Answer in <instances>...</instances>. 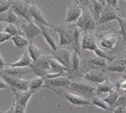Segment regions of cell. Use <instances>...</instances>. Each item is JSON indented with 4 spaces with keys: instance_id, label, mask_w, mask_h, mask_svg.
<instances>
[{
    "instance_id": "obj_54",
    "label": "cell",
    "mask_w": 126,
    "mask_h": 113,
    "mask_svg": "<svg viewBox=\"0 0 126 113\" xmlns=\"http://www.w3.org/2000/svg\"><path fill=\"white\" fill-rule=\"evenodd\" d=\"M125 108H126V106H125Z\"/></svg>"
},
{
    "instance_id": "obj_17",
    "label": "cell",
    "mask_w": 126,
    "mask_h": 113,
    "mask_svg": "<svg viewBox=\"0 0 126 113\" xmlns=\"http://www.w3.org/2000/svg\"><path fill=\"white\" fill-rule=\"evenodd\" d=\"M36 92V91L28 89L25 91H19L14 94V100L16 103H18L26 109V106L29 102V100L32 97V95Z\"/></svg>"
},
{
    "instance_id": "obj_18",
    "label": "cell",
    "mask_w": 126,
    "mask_h": 113,
    "mask_svg": "<svg viewBox=\"0 0 126 113\" xmlns=\"http://www.w3.org/2000/svg\"><path fill=\"white\" fill-rule=\"evenodd\" d=\"M0 22H5L6 24H13L20 27L19 17L14 13V11L11 8L5 12L0 13Z\"/></svg>"
},
{
    "instance_id": "obj_37",
    "label": "cell",
    "mask_w": 126,
    "mask_h": 113,
    "mask_svg": "<svg viewBox=\"0 0 126 113\" xmlns=\"http://www.w3.org/2000/svg\"><path fill=\"white\" fill-rule=\"evenodd\" d=\"M29 67L31 68L32 73H33L36 76L38 77H42V78H45V76L47 75L48 73V71L47 70H45L37 66H36L33 63L31 64Z\"/></svg>"
},
{
    "instance_id": "obj_46",
    "label": "cell",
    "mask_w": 126,
    "mask_h": 113,
    "mask_svg": "<svg viewBox=\"0 0 126 113\" xmlns=\"http://www.w3.org/2000/svg\"><path fill=\"white\" fill-rule=\"evenodd\" d=\"M110 5L115 8L118 7V0H110Z\"/></svg>"
},
{
    "instance_id": "obj_5",
    "label": "cell",
    "mask_w": 126,
    "mask_h": 113,
    "mask_svg": "<svg viewBox=\"0 0 126 113\" xmlns=\"http://www.w3.org/2000/svg\"><path fill=\"white\" fill-rule=\"evenodd\" d=\"M70 89H72L79 94H82L87 97L89 100L96 94V87L90 85L89 84L82 82V81H74L71 82V84L68 87Z\"/></svg>"
},
{
    "instance_id": "obj_26",
    "label": "cell",
    "mask_w": 126,
    "mask_h": 113,
    "mask_svg": "<svg viewBox=\"0 0 126 113\" xmlns=\"http://www.w3.org/2000/svg\"><path fill=\"white\" fill-rule=\"evenodd\" d=\"M27 51L30 55L31 59H32L33 62H34L42 53V50L36 45L33 44V41H29V44L27 47Z\"/></svg>"
},
{
    "instance_id": "obj_30",
    "label": "cell",
    "mask_w": 126,
    "mask_h": 113,
    "mask_svg": "<svg viewBox=\"0 0 126 113\" xmlns=\"http://www.w3.org/2000/svg\"><path fill=\"white\" fill-rule=\"evenodd\" d=\"M119 92L115 88V89H112L108 93V95L106 97H105L104 98H102V99L110 108H112V107H113V106H114V104H115V103H116V100H117V98L119 97Z\"/></svg>"
},
{
    "instance_id": "obj_19",
    "label": "cell",
    "mask_w": 126,
    "mask_h": 113,
    "mask_svg": "<svg viewBox=\"0 0 126 113\" xmlns=\"http://www.w3.org/2000/svg\"><path fill=\"white\" fill-rule=\"evenodd\" d=\"M106 5H104L96 0H91L90 3L88 5V6L87 7V8L89 10V11L91 12V15L93 16L94 19H95L96 22L98 21L105 6Z\"/></svg>"
},
{
    "instance_id": "obj_35",
    "label": "cell",
    "mask_w": 126,
    "mask_h": 113,
    "mask_svg": "<svg viewBox=\"0 0 126 113\" xmlns=\"http://www.w3.org/2000/svg\"><path fill=\"white\" fill-rule=\"evenodd\" d=\"M114 87L116 90L122 91V92H126V75H123L120 78L116 80L115 82L113 83Z\"/></svg>"
},
{
    "instance_id": "obj_31",
    "label": "cell",
    "mask_w": 126,
    "mask_h": 113,
    "mask_svg": "<svg viewBox=\"0 0 126 113\" xmlns=\"http://www.w3.org/2000/svg\"><path fill=\"white\" fill-rule=\"evenodd\" d=\"M94 52L95 53V55L96 56H98V57H99V58H101L102 59H105L108 63H110L112 62H113L114 59L116 58V55H112L108 53L107 52H105L104 50H102V48H100L99 47L94 51Z\"/></svg>"
},
{
    "instance_id": "obj_2",
    "label": "cell",
    "mask_w": 126,
    "mask_h": 113,
    "mask_svg": "<svg viewBox=\"0 0 126 113\" xmlns=\"http://www.w3.org/2000/svg\"><path fill=\"white\" fill-rule=\"evenodd\" d=\"M82 6V13L79 18L76 22V25L81 30L85 32L92 33L97 25L96 22L94 19L89 10L81 5Z\"/></svg>"
},
{
    "instance_id": "obj_14",
    "label": "cell",
    "mask_w": 126,
    "mask_h": 113,
    "mask_svg": "<svg viewBox=\"0 0 126 113\" xmlns=\"http://www.w3.org/2000/svg\"><path fill=\"white\" fill-rule=\"evenodd\" d=\"M98 47L96 37L91 32H85L80 43V48L83 50L94 52Z\"/></svg>"
},
{
    "instance_id": "obj_39",
    "label": "cell",
    "mask_w": 126,
    "mask_h": 113,
    "mask_svg": "<svg viewBox=\"0 0 126 113\" xmlns=\"http://www.w3.org/2000/svg\"><path fill=\"white\" fill-rule=\"evenodd\" d=\"M14 0H5L0 3V13L7 11L11 8Z\"/></svg>"
},
{
    "instance_id": "obj_42",
    "label": "cell",
    "mask_w": 126,
    "mask_h": 113,
    "mask_svg": "<svg viewBox=\"0 0 126 113\" xmlns=\"http://www.w3.org/2000/svg\"><path fill=\"white\" fill-rule=\"evenodd\" d=\"M112 113H126V108L125 106L116 107L114 109L112 110Z\"/></svg>"
},
{
    "instance_id": "obj_20",
    "label": "cell",
    "mask_w": 126,
    "mask_h": 113,
    "mask_svg": "<svg viewBox=\"0 0 126 113\" xmlns=\"http://www.w3.org/2000/svg\"><path fill=\"white\" fill-rule=\"evenodd\" d=\"M33 63L32 59H31L30 55L27 51V50L22 53V56L19 58V60L14 63L11 64H7L6 66L11 67H29L31 64Z\"/></svg>"
},
{
    "instance_id": "obj_22",
    "label": "cell",
    "mask_w": 126,
    "mask_h": 113,
    "mask_svg": "<svg viewBox=\"0 0 126 113\" xmlns=\"http://www.w3.org/2000/svg\"><path fill=\"white\" fill-rule=\"evenodd\" d=\"M52 59H53V56L51 55H41L33 63L36 66L49 72L50 62Z\"/></svg>"
},
{
    "instance_id": "obj_41",
    "label": "cell",
    "mask_w": 126,
    "mask_h": 113,
    "mask_svg": "<svg viewBox=\"0 0 126 113\" xmlns=\"http://www.w3.org/2000/svg\"><path fill=\"white\" fill-rule=\"evenodd\" d=\"M11 36L9 35L8 33L2 31V33H0V44H2L6 41H8V40H11Z\"/></svg>"
},
{
    "instance_id": "obj_13",
    "label": "cell",
    "mask_w": 126,
    "mask_h": 113,
    "mask_svg": "<svg viewBox=\"0 0 126 113\" xmlns=\"http://www.w3.org/2000/svg\"><path fill=\"white\" fill-rule=\"evenodd\" d=\"M23 35L29 41H33V38L41 34V30L39 27L34 22H28L27 24H22L20 25Z\"/></svg>"
},
{
    "instance_id": "obj_10",
    "label": "cell",
    "mask_w": 126,
    "mask_h": 113,
    "mask_svg": "<svg viewBox=\"0 0 126 113\" xmlns=\"http://www.w3.org/2000/svg\"><path fill=\"white\" fill-rule=\"evenodd\" d=\"M82 76L87 81L96 84H100L108 78L105 69H95L85 73Z\"/></svg>"
},
{
    "instance_id": "obj_43",
    "label": "cell",
    "mask_w": 126,
    "mask_h": 113,
    "mask_svg": "<svg viewBox=\"0 0 126 113\" xmlns=\"http://www.w3.org/2000/svg\"><path fill=\"white\" fill-rule=\"evenodd\" d=\"M5 89H10V87L2 78H0V90Z\"/></svg>"
},
{
    "instance_id": "obj_9",
    "label": "cell",
    "mask_w": 126,
    "mask_h": 113,
    "mask_svg": "<svg viewBox=\"0 0 126 113\" xmlns=\"http://www.w3.org/2000/svg\"><path fill=\"white\" fill-rule=\"evenodd\" d=\"M29 11H30V15L31 16V19L34 23L37 25H41L47 27H50V25L46 20L42 11L33 3V0H31V2L29 4Z\"/></svg>"
},
{
    "instance_id": "obj_44",
    "label": "cell",
    "mask_w": 126,
    "mask_h": 113,
    "mask_svg": "<svg viewBox=\"0 0 126 113\" xmlns=\"http://www.w3.org/2000/svg\"><path fill=\"white\" fill-rule=\"evenodd\" d=\"M6 65H7V64L5 63V62L4 59L2 58L1 53H0V71H2L5 67Z\"/></svg>"
},
{
    "instance_id": "obj_28",
    "label": "cell",
    "mask_w": 126,
    "mask_h": 113,
    "mask_svg": "<svg viewBox=\"0 0 126 113\" xmlns=\"http://www.w3.org/2000/svg\"><path fill=\"white\" fill-rule=\"evenodd\" d=\"M88 62L96 67V69H105L108 65V62L105 59H102L98 56L95 57H89L88 59Z\"/></svg>"
},
{
    "instance_id": "obj_53",
    "label": "cell",
    "mask_w": 126,
    "mask_h": 113,
    "mask_svg": "<svg viewBox=\"0 0 126 113\" xmlns=\"http://www.w3.org/2000/svg\"><path fill=\"white\" fill-rule=\"evenodd\" d=\"M3 1H5V0H0V3H1V2H2Z\"/></svg>"
},
{
    "instance_id": "obj_25",
    "label": "cell",
    "mask_w": 126,
    "mask_h": 113,
    "mask_svg": "<svg viewBox=\"0 0 126 113\" xmlns=\"http://www.w3.org/2000/svg\"><path fill=\"white\" fill-rule=\"evenodd\" d=\"M70 71L68 68L64 67L62 64H61L59 62H58L56 60H55L53 58L50 62V70L49 72L51 73H62L67 75V72Z\"/></svg>"
},
{
    "instance_id": "obj_51",
    "label": "cell",
    "mask_w": 126,
    "mask_h": 113,
    "mask_svg": "<svg viewBox=\"0 0 126 113\" xmlns=\"http://www.w3.org/2000/svg\"><path fill=\"white\" fill-rule=\"evenodd\" d=\"M106 1H107V5H110V0H106Z\"/></svg>"
},
{
    "instance_id": "obj_7",
    "label": "cell",
    "mask_w": 126,
    "mask_h": 113,
    "mask_svg": "<svg viewBox=\"0 0 126 113\" xmlns=\"http://www.w3.org/2000/svg\"><path fill=\"white\" fill-rule=\"evenodd\" d=\"M61 96L65 100H66L70 104H71L73 106H88L92 105L91 101L90 100L85 98L84 97L79 95L70 93L68 92H62L61 94Z\"/></svg>"
},
{
    "instance_id": "obj_38",
    "label": "cell",
    "mask_w": 126,
    "mask_h": 113,
    "mask_svg": "<svg viewBox=\"0 0 126 113\" xmlns=\"http://www.w3.org/2000/svg\"><path fill=\"white\" fill-rule=\"evenodd\" d=\"M116 107L119 106H126V92H124L122 95H119L114 106Z\"/></svg>"
},
{
    "instance_id": "obj_48",
    "label": "cell",
    "mask_w": 126,
    "mask_h": 113,
    "mask_svg": "<svg viewBox=\"0 0 126 113\" xmlns=\"http://www.w3.org/2000/svg\"><path fill=\"white\" fill-rule=\"evenodd\" d=\"M13 110H14V103H13L12 106L10 108L9 110H8L6 112H0V113H13Z\"/></svg>"
},
{
    "instance_id": "obj_1",
    "label": "cell",
    "mask_w": 126,
    "mask_h": 113,
    "mask_svg": "<svg viewBox=\"0 0 126 113\" xmlns=\"http://www.w3.org/2000/svg\"><path fill=\"white\" fill-rule=\"evenodd\" d=\"M50 29L53 30L59 35V44L62 47L71 46L74 41V34L77 26L75 23H63L59 25H51Z\"/></svg>"
},
{
    "instance_id": "obj_36",
    "label": "cell",
    "mask_w": 126,
    "mask_h": 113,
    "mask_svg": "<svg viewBox=\"0 0 126 113\" xmlns=\"http://www.w3.org/2000/svg\"><path fill=\"white\" fill-rule=\"evenodd\" d=\"M116 20L119 25V33L122 37L123 41L126 42V19H122L119 16Z\"/></svg>"
},
{
    "instance_id": "obj_34",
    "label": "cell",
    "mask_w": 126,
    "mask_h": 113,
    "mask_svg": "<svg viewBox=\"0 0 126 113\" xmlns=\"http://www.w3.org/2000/svg\"><path fill=\"white\" fill-rule=\"evenodd\" d=\"M3 31L8 33L11 36H16V35H22L23 36V33L22 31V30L20 29V27L15 25H13V24L6 25Z\"/></svg>"
},
{
    "instance_id": "obj_23",
    "label": "cell",
    "mask_w": 126,
    "mask_h": 113,
    "mask_svg": "<svg viewBox=\"0 0 126 113\" xmlns=\"http://www.w3.org/2000/svg\"><path fill=\"white\" fill-rule=\"evenodd\" d=\"M115 89L113 83L109 81L108 77L102 83L98 84L97 87H96V94L101 95V94H108L112 89Z\"/></svg>"
},
{
    "instance_id": "obj_40",
    "label": "cell",
    "mask_w": 126,
    "mask_h": 113,
    "mask_svg": "<svg viewBox=\"0 0 126 113\" xmlns=\"http://www.w3.org/2000/svg\"><path fill=\"white\" fill-rule=\"evenodd\" d=\"M13 103H14L13 113H25V108H24L22 106H21L18 103H16L14 100Z\"/></svg>"
},
{
    "instance_id": "obj_45",
    "label": "cell",
    "mask_w": 126,
    "mask_h": 113,
    "mask_svg": "<svg viewBox=\"0 0 126 113\" xmlns=\"http://www.w3.org/2000/svg\"><path fill=\"white\" fill-rule=\"evenodd\" d=\"M78 1H79V2L82 6L87 8V7L88 6L89 3H90V1H91V0H78Z\"/></svg>"
},
{
    "instance_id": "obj_49",
    "label": "cell",
    "mask_w": 126,
    "mask_h": 113,
    "mask_svg": "<svg viewBox=\"0 0 126 113\" xmlns=\"http://www.w3.org/2000/svg\"><path fill=\"white\" fill-rule=\"evenodd\" d=\"M96 1H98V2H101V3L104 4V5H107V1H106V0H96Z\"/></svg>"
},
{
    "instance_id": "obj_8",
    "label": "cell",
    "mask_w": 126,
    "mask_h": 113,
    "mask_svg": "<svg viewBox=\"0 0 126 113\" xmlns=\"http://www.w3.org/2000/svg\"><path fill=\"white\" fill-rule=\"evenodd\" d=\"M81 13H82L81 4L79 2L78 0H74L73 2L70 3L68 5L66 17H65V22L75 23L81 16Z\"/></svg>"
},
{
    "instance_id": "obj_27",
    "label": "cell",
    "mask_w": 126,
    "mask_h": 113,
    "mask_svg": "<svg viewBox=\"0 0 126 113\" xmlns=\"http://www.w3.org/2000/svg\"><path fill=\"white\" fill-rule=\"evenodd\" d=\"M11 40L13 41L15 47L18 49H23L25 47H27L29 44V41L22 35L13 36H11Z\"/></svg>"
},
{
    "instance_id": "obj_21",
    "label": "cell",
    "mask_w": 126,
    "mask_h": 113,
    "mask_svg": "<svg viewBox=\"0 0 126 113\" xmlns=\"http://www.w3.org/2000/svg\"><path fill=\"white\" fill-rule=\"evenodd\" d=\"M37 25L39 27V28L41 30V35H42V36L44 37V38L46 41L47 44L50 46V49L52 50H53V51L57 50L59 47H57L54 38L52 37L50 32L48 31L50 27H45V26H43V25Z\"/></svg>"
},
{
    "instance_id": "obj_15",
    "label": "cell",
    "mask_w": 126,
    "mask_h": 113,
    "mask_svg": "<svg viewBox=\"0 0 126 113\" xmlns=\"http://www.w3.org/2000/svg\"><path fill=\"white\" fill-rule=\"evenodd\" d=\"M118 42L117 36L113 32L108 33L102 36L99 40V45L107 50H113L116 47Z\"/></svg>"
},
{
    "instance_id": "obj_32",
    "label": "cell",
    "mask_w": 126,
    "mask_h": 113,
    "mask_svg": "<svg viewBox=\"0 0 126 113\" xmlns=\"http://www.w3.org/2000/svg\"><path fill=\"white\" fill-rule=\"evenodd\" d=\"M91 101V103L92 105H94L102 109H104V110H108V111H112L113 109L110 108L104 100L102 98H99V96L97 95H94L91 98V99L90 100Z\"/></svg>"
},
{
    "instance_id": "obj_11",
    "label": "cell",
    "mask_w": 126,
    "mask_h": 113,
    "mask_svg": "<svg viewBox=\"0 0 126 113\" xmlns=\"http://www.w3.org/2000/svg\"><path fill=\"white\" fill-rule=\"evenodd\" d=\"M119 17L116 11V8L112 7L111 5H106L98 19L96 22L97 25H103L112 21L116 20Z\"/></svg>"
},
{
    "instance_id": "obj_16",
    "label": "cell",
    "mask_w": 126,
    "mask_h": 113,
    "mask_svg": "<svg viewBox=\"0 0 126 113\" xmlns=\"http://www.w3.org/2000/svg\"><path fill=\"white\" fill-rule=\"evenodd\" d=\"M3 74H5L9 76L12 77H16V78H23L24 76L28 75L29 73H31L32 71L29 67H7L4 68L2 71H0Z\"/></svg>"
},
{
    "instance_id": "obj_33",
    "label": "cell",
    "mask_w": 126,
    "mask_h": 113,
    "mask_svg": "<svg viewBox=\"0 0 126 113\" xmlns=\"http://www.w3.org/2000/svg\"><path fill=\"white\" fill-rule=\"evenodd\" d=\"M82 56L79 55L77 52L73 51L71 59V70L77 71L79 69L80 63H81Z\"/></svg>"
},
{
    "instance_id": "obj_12",
    "label": "cell",
    "mask_w": 126,
    "mask_h": 113,
    "mask_svg": "<svg viewBox=\"0 0 126 113\" xmlns=\"http://www.w3.org/2000/svg\"><path fill=\"white\" fill-rule=\"evenodd\" d=\"M71 83V81L67 75H62L54 78H45V85L43 88L47 87L51 89L53 87H68Z\"/></svg>"
},
{
    "instance_id": "obj_52",
    "label": "cell",
    "mask_w": 126,
    "mask_h": 113,
    "mask_svg": "<svg viewBox=\"0 0 126 113\" xmlns=\"http://www.w3.org/2000/svg\"><path fill=\"white\" fill-rule=\"evenodd\" d=\"M123 60V62H124V63L125 64V65H126V59H122Z\"/></svg>"
},
{
    "instance_id": "obj_4",
    "label": "cell",
    "mask_w": 126,
    "mask_h": 113,
    "mask_svg": "<svg viewBox=\"0 0 126 113\" xmlns=\"http://www.w3.org/2000/svg\"><path fill=\"white\" fill-rule=\"evenodd\" d=\"M51 53L53 58L62 64L64 67L71 70V59L72 52L66 48H58L57 50L53 51L50 48H47Z\"/></svg>"
},
{
    "instance_id": "obj_50",
    "label": "cell",
    "mask_w": 126,
    "mask_h": 113,
    "mask_svg": "<svg viewBox=\"0 0 126 113\" xmlns=\"http://www.w3.org/2000/svg\"><path fill=\"white\" fill-rule=\"evenodd\" d=\"M20 1H22V2H25L27 3H30L31 2V0H20Z\"/></svg>"
},
{
    "instance_id": "obj_47",
    "label": "cell",
    "mask_w": 126,
    "mask_h": 113,
    "mask_svg": "<svg viewBox=\"0 0 126 113\" xmlns=\"http://www.w3.org/2000/svg\"><path fill=\"white\" fill-rule=\"evenodd\" d=\"M6 26V23L2 22H0V33H2L5 28V27Z\"/></svg>"
},
{
    "instance_id": "obj_29",
    "label": "cell",
    "mask_w": 126,
    "mask_h": 113,
    "mask_svg": "<svg viewBox=\"0 0 126 113\" xmlns=\"http://www.w3.org/2000/svg\"><path fill=\"white\" fill-rule=\"evenodd\" d=\"M45 85V78L42 77H35L29 80V89L33 91H38L41 88H43Z\"/></svg>"
},
{
    "instance_id": "obj_24",
    "label": "cell",
    "mask_w": 126,
    "mask_h": 113,
    "mask_svg": "<svg viewBox=\"0 0 126 113\" xmlns=\"http://www.w3.org/2000/svg\"><path fill=\"white\" fill-rule=\"evenodd\" d=\"M106 70L111 73H123L126 70V65L122 59L119 61H113L108 65Z\"/></svg>"
},
{
    "instance_id": "obj_6",
    "label": "cell",
    "mask_w": 126,
    "mask_h": 113,
    "mask_svg": "<svg viewBox=\"0 0 126 113\" xmlns=\"http://www.w3.org/2000/svg\"><path fill=\"white\" fill-rule=\"evenodd\" d=\"M29 4L30 3L22 2L20 0H14L11 8L19 17L23 18L28 22H33L30 15Z\"/></svg>"
},
{
    "instance_id": "obj_3",
    "label": "cell",
    "mask_w": 126,
    "mask_h": 113,
    "mask_svg": "<svg viewBox=\"0 0 126 113\" xmlns=\"http://www.w3.org/2000/svg\"><path fill=\"white\" fill-rule=\"evenodd\" d=\"M0 76H2V78L8 84L10 89L13 91L14 94L19 91H25L29 89V80L9 76L3 74L1 72H0Z\"/></svg>"
}]
</instances>
